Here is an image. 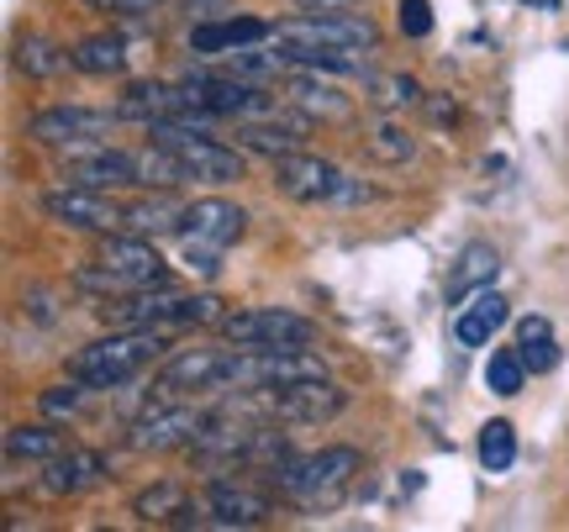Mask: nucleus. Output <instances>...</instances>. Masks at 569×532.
Returning a JSON list of instances; mask_svg holds the SVG:
<instances>
[{
	"mask_svg": "<svg viewBox=\"0 0 569 532\" xmlns=\"http://www.w3.org/2000/svg\"><path fill=\"white\" fill-rule=\"evenodd\" d=\"M274 42L284 48L290 69L348 74V69H365V53L380 42V27L369 17H353V11H306L296 21H280Z\"/></svg>",
	"mask_w": 569,
	"mask_h": 532,
	"instance_id": "obj_1",
	"label": "nucleus"
},
{
	"mask_svg": "<svg viewBox=\"0 0 569 532\" xmlns=\"http://www.w3.org/2000/svg\"><path fill=\"white\" fill-rule=\"evenodd\" d=\"M163 332L159 328H132V332H111L101 343H90L80 349L74 359V380H84L90 390H117L127 380H138L148 364H159L163 359Z\"/></svg>",
	"mask_w": 569,
	"mask_h": 532,
	"instance_id": "obj_2",
	"label": "nucleus"
},
{
	"mask_svg": "<svg viewBox=\"0 0 569 532\" xmlns=\"http://www.w3.org/2000/svg\"><path fill=\"white\" fill-rule=\"evenodd\" d=\"M106 317H117L122 328H206L222 322V301L217 295H180V290H132L127 301L106 307Z\"/></svg>",
	"mask_w": 569,
	"mask_h": 532,
	"instance_id": "obj_3",
	"label": "nucleus"
},
{
	"mask_svg": "<svg viewBox=\"0 0 569 532\" xmlns=\"http://www.w3.org/2000/svg\"><path fill=\"white\" fill-rule=\"evenodd\" d=\"M248 232V211L232 201H217V195H206V201H190L180 217V243H184V259L190 269H217L227 248L238 243Z\"/></svg>",
	"mask_w": 569,
	"mask_h": 532,
	"instance_id": "obj_4",
	"label": "nucleus"
},
{
	"mask_svg": "<svg viewBox=\"0 0 569 532\" xmlns=\"http://www.w3.org/2000/svg\"><path fill=\"white\" fill-rule=\"evenodd\" d=\"M148 132H153V143L169 148V153L180 159L190 180H211V184L243 180V169H248L243 153H238V148H227V143H217L201 122H159V127H148Z\"/></svg>",
	"mask_w": 569,
	"mask_h": 532,
	"instance_id": "obj_5",
	"label": "nucleus"
},
{
	"mask_svg": "<svg viewBox=\"0 0 569 532\" xmlns=\"http://www.w3.org/2000/svg\"><path fill=\"white\" fill-rule=\"evenodd\" d=\"M84 290H106V295H132V290H148V285H163V259L159 248L148 238H111V243L96 253V269L80 274Z\"/></svg>",
	"mask_w": 569,
	"mask_h": 532,
	"instance_id": "obj_6",
	"label": "nucleus"
},
{
	"mask_svg": "<svg viewBox=\"0 0 569 532\" xmlns=\"http://www.w3.org/2000/svg\"><path fill=\"white\" fill-rule=\"evenodd\" d=\"M274 190L301 205H343V201H369V190L359 180H348L338 164L311 159V153H280L274 159Z\"/></svg>",
	"mask_w": 569,
	"mask_h": 532,
	"instance_id": "obj_7",
	"label": "nucleus"
},
{
	"mask_svg": "<svg viewBox=\"0 0 569 532\" xmlns=\"http://www.w3.org/2000/svg\"><path fill=\"white\" fill-rule=\"evenodd\" d=\"M359 474V449H317V453H296L274 470V485L290 501H327L338 495Z\"/></svg>",
	"mask_w": 569,
	"mask_h": 532,
	"instance_id": "obj_8",
	"label": "nucleus"
},
{
	"mask_svg": "<svg viewBox=\"0 0 569 532\" xmlns=\"http://www.w3.org/2000/svg\"><path fill=\"white\" fill-rule=\"evenodd\" d=\"M243 401L264 422H332L348 406V395L338 385H327V374L322 380H296V385L280 390H243Z\"/></svg>",
	"mask_w": 569,
	"mask_h": 532,
	"instance_id": "obj_9",
	"label": "nucleus"
},
{
	"mask_svg": "<svg viewBox=\"0 0 569 532\" xmlns=\"http://www.w3.org/2000/svg\"><path fill=\"white\" fill-rule=\"evenodd\" d=\"M217 328H222V338L238 343V349H311V343H317V328L284 307L232 311V317H222Z\"/></svg>",
	"mask_w": 569,
	"mask_h": 532,
	"instance_id": "obj_10",
	"label": "nucleus"
},
{
	"mask_svg": "<svg viewBox=\"0 0 569 532\" xmlns=\"http://www.w3.org/2000/svg\"><path fill=\"white\" fill-rule=\"evenodd\" d=\"M180 90L201 122L206 117H238V122H248V117L269 111L264 90L253 80H238V74H190V80H180Z\"/></svg>",
	"mask_w": 569,
	"mask_h": 532,
	"instance_id": "obj_11",
	"label": "nucleus"
},
{
	"mask_svg": "<svg viewBox=\"0 0 569 532\" xmlns=\"http://www.w3.org/2000/svg\"><path fill=\"white\" fill-rule=\"evenodd\" d=\"M201 428H206V411H196L190 401H153V406L142 411L132 428H127V449H132V453L190 449Z\"/></svg>",
	"mask_w": 569,
	"mask_h": 532,
	"instance_id": "obj_12",
	"label": "nucleus"
},
{
	"mask_svg": "<svg viewBox=\"0 0 569 532\" xmlns=\"http://www.w3.org/2000/svg\"><path fill=\"white\" fill-rule=\"evenodd\" d=\"M232 385V353L222 349H184L159 369V401H184V395H211Z\"/></svg>",
	"mask_w": 569,
	"mask_h": 532,
	"instance_id": "obj_13",
	"label": "nucleus"
},
{
	"mask_svg": "<svg viewBox=\"0 0 569 532\" xmlns=\"http://www.w3.org/2000/svg\"><path fill=\"white\" fill-rule=\"evenodd\" d=\"M42 217L59 227H80V232H117L127 227V211L106 190H90V184H59L42 195Z\"/></svg>",
	"mask_w": 569,
	"mask_h": 532,
	"instance_id": "obj_14",
	"label": "nucleus"
},
{
	"mask_svg": "<svg viewBox=\"0 0 569 532\" xmlns=\"http://www.w3.org/2000/svg\"><path fill=\"white\" fill-rule=\"evenodd\" d=\"M111 111H90V106H48L32 117V138L48 148H74V143H101L106 132H111Z\"/></svg>",
	"mask_w": 569,
	"mask_h": 532,
	"instance_id": "obj_15",
	"label": "nucleus"
},
{
	"mask_svg": "<svg viewBox=\"0 0 569 532\" xmlns=\"http://www.w3.org/2000/svg\"><path fill=\"white\" fill-rule=\"evenodd\" d=\"M117 117L122 122H201L196 111H190V101H184L180 84H159V80H138L122 90V101H117Z\"/></svg>",
	"mask_w": 569,
	"mask_h": 532,
	"instance_id": "obj_16",
	"label": "nucleus"
},
{
	"mask_svg": "<svg viewBox=\"0 0 569 532\" xmlns=\"http://www.w3.org/2000/svg\"><path fill=\"white\" fill-rule=\"evenodd\" d=\"M201 522L211 528H264L269 522V495L238 480H211V491L201 495Z\"/></svg>",
	"mask_w": 569,
	"mask_h": 532,
	"instance_id": "obj_17",
	"label": "nucleus"
},
{
	"mask_svg": "<svg viewBox=\"0 0 569 532\" xmlns=\"http://www.w3.org/2000/svg\"><path fill=\"white\" fill-rule=\"evenodd\" d=\"M274 38V27L259 17H222V21H196L190 27V53L201 59H227V53H243L253 42Z\"/></svg>",
	"mask_w": 569,
	"mask_h": 532,
	"instance_id": "obj_18",
	"label": "nucleus"
},
{
	"mask_svg": "<svg viewBox=\"0 0 569 532\" xmlns=\"http://www.w3.org/2000/svg\"><path fill=\"white\" fill-rule=\"evenodd\" d=\"M63 184H90V190H117V184H142L138 153H117V148H96L63 169Z\"/></svg>",
	"mask_w": 569,
	"mask_h": 532,
	"instance_id": "obj_19",
	"label": "nucleus"
},
{
	"mask_svg": "<svg viewBox=\"0 0 569 532\" xmlns=\"http://www.w3.org/2000/svg\"><path fill=\"white\" fill-rule=\"evenodd\" d=\"M507 322V295H496V290H475L469 295V307L453 317V338L465 343V349H486L490 343V332Z\"/></svg>",
	"mask_w": 569,
	"mask_h": 532,
	"instance_id": "obj_20",
	"label": "nucleus"
},
{
	"mask_svg": "<svg viewBox=\"0 0 569 532\" xmlns=\"http://www.w3.org/2000/svg\"><path fill=\"white\" fill-rule=\"evenodd\" d=\"M106 474L101 464V453H90V449H63L59 459H48V474H42V485L53 495H80L90 491L96 480Z\"/></svg>",
	"mask_w": 569,
	"mask_h": 532,
	"instance_id": "obj_21",
	"label": "nucleus"
},
{
	"mask_svg": "<svg viewBox=\"0 0 569 532\" xmlns=\"http://www.w3.org/2000/svg\"><path fill=\"white\" fill-rule=\"evenodd\" d=\"M322 69H301L296 80L284 84V101H296V106H306L311 117H348V96L338 90V84H327V80H317Z\"/></svg>",
	"mask_w": 569,
	"mask_h": 532,
	"instance_id": "obj_22",
	"label": "nucleus"
},
{
	"mask_svg": "<svg viewBox=\"0 0 569 532\" xmlns=\"http://www.w3.org/2000/svg\"><path fill=\"white\" fill-rule=\"evenodd\" d=\"M496 269H501V259H496V248L469 243L465 253H459V264H453V274H448V301H459V295H475V290H486L490 280H496Z\"/></svg>",
	"mask_w": 569,
	"mask_h": 532,
	"instance_id": "obj_23",
	"label": "nucleus"
},
{
	"mask_svg": "<svg viewBox=\"0 0 569 532\" xmlns=\"http://www.w3.org/2000/svg\"><path fill=\"white\" fill-rule=\"evenodd\" d=\"M69 59H74L80 74H122L127 69V42L111 38V32H101V38L74 42V48H69Z\"/></svg>",
	"mask_w": 569,
	"mask_h": 532,
	"instance_id": "obj_24",
	"label": "nucleus"
},
{
	"mask_svg": "<svg viewBox=\"0 0 569 532\" xmlns=\"http://www.w3.org/2000/svg\"><path fill=\"white\" fill-rule=\"evenodd\" d=\"M517 353H522V364H528L532 374H549V369L559 364V343H553V328L543 317H528V322L517 328Z\"/></svg>",
	"mask_w": 569,
	"mask_h": 532,
	"instance_id": "obj_25",
	"label": "nucleus"
},
{
	"mask_svg": "<svg viewBox=\"0 0 569 532\" xmlns=\"http://www.w3.org/2000/svg\"><path fill=\"white\" fill-rule=\"evenodd\" d=\"M180 217H184V205H174V201H169V195H153V201L127 205V227H132L138 238H159V232H180Z\"/></svg>",
	"mask_w": 569,
	"mask_h": 532,
	"instance_id": "obj_26",
	"label": "nucleus"
},
{
	"mask_svg": "<svg viewBox=\"0 0 569 532\" xmlns=\"http://www.w3.org/2000/svg\"><path fill=\"white\" fill-rule=\"evenodd\" d=\"M184 512H190V495H184L180 485H169V480L132 501V516H142V522H174V528H180Z\"/></svg>",
	"mask_w": 569,
	"mask_h": 532,
	"instance_id": "obj_27",
	"label": "nucleus"
},
{
	"mask_svg": "<svg viewBox=\"0 0 569 532\" xmlns=\"http://www.w3.org/2000/svg\"><path fill=\"white\" fill-rule=\"evenodd\" d=\"M63 449H69V443H63V432H48V428H11L6 432V453H11V459L48 464V459H59Z\"/></svg>",
	"mask_w": 569,
	"mask_h": 532,
	"instance_id": "obj_28",
	"label": "nucleus"
},
{
	"mask_svg": "<svg viewBox=\"0 0 569 532\" xmlns=\"http://www.w3.org/2000/svg\"><path fill=\"white\" fill-rule=\"evenodd\" d=\"M511 459H517V432H511V422H486L480 428V464H486L490 474H507Z\"/></svg>",
	"mask_w": 569,
	"mask_h": 532,
	"instance_id": "obj_29",
	"label": "nucleus"
},
{
	"mask_svg": "<svg viewBox=\"0 0 569 532\" xmlns=\"http://www.w3.org/2000/svg\"><path fill=\"white\" fill-rule=\"evenodd\" d=\"M248 148H259V153H269V159H280V153H301L306 143V122L290 127V132H280V127H259V122H243V132H238Z\"/></svg>",
	"mask_w": 569,
	"mask_h": 532,
	"instance_id": "obj_30",
	"label": "nucleus"
},
{
	"mask_svg": "<svg viewBox=\"0 0 569 532\" xmlns=\"http://www.w3.org/2000/svg\"><path fill=\"white\" fill-rule=\"evenodd\" d=\"M522 380H528V364H522V353L517 349H496L486 364V385L496 390V395H517L522 390Z\"/></svg>",
	"mask_w": 569,
	"mask_h": 532,
	"instance_id": "obj_31",
	"label": "nucleus"
},
{
	"mask_svg": "<svg viewBox=\"0 0 569 532\" xmlns=\"http://www.w3.org/2000/svg\"><path fill=\"white\" fill-rule=\"evenodd\" d=\"M17 63L27 69V74H38V80H48V74H59L63 63H74L69 53H59L53 42H42V38H27L17 48Z\"/></svg>",
	"mask_w": 569,
	"mask_h": 532,
	"instance_id": "obj_32",
	"label": "nucleus"
},
{
	"mask_svg": "<svg viewBox=\"0 0 569 532\" xmlns=\"http://www.w3.org/2000/svg\"><path fill=\"white\" fill-rule=\"evenodd\" d=\"M422 96V84L411 80V74H386V80L369 84V101L380 106V111H401V106H417Z\"/></svg>",
	"mask_w": 569,
	"mask_h": 532,
	"instance_id": "obj_33",
	"label": "nucleus"
},
{
	"mask_svg": "<svg viewBox=\"0 0 569 532\" xmlns=\"http://www.w3.org/2000/svg\"><path fill=\"white\" fill-rule=\"evenodd\" d=\"M369 153L386 159V164H401V159H411V138L401 132V127H380V132L369 138Z\"/></svg>",
	"mask_w": 569,
	"mask_h": 532,
	"instance_id": "obj_34",
	"label": "nucleus"
},
{
	"mask_svg": "<svg viewBox=\"0 0 569 532\" xmlns=\"http://www.w3.org/2000/svg\"><path fill=\"white\" fill-rule=\"evenodd\" d=\"M396 27H401L407 38H427V32H432V6H427V0H401V6H396Z\"/></svg>",
	"mask_w": 569,
	"mask_h": 532,
	"instance_id": "obj_35",
	"label": "nucleus"
},
{
	"mask_svg": "<svg viewBox=\"0 0 569 532\" xmlns=\"http://www.w3.org/2000/svg\"><path fill=\"white\" fill-rule=\"evenodd\" d=\"M84 380H74V385H53V390H42V411L48 416H74L80 411V401H84Z\"/></svg>",
	"mask_w": 569,
	"mask_h": 532,
	"instance_id": "obj_36",
	"label": "nucleus"
},
{
	"mask_svg": "<svg viewBox=\"0 0 569 532\" xmlns=\"http://www.w3.org/2000/svg\"><path fill=\"white\" fill-rule=\"evenodd\" d=\"M90 11H117V17H148V11H159L163 0H84Z\"/></svg>",
	"mask_w": 569,
	"mask_h": 532,
	"instance_id": "obj_37",
	"label": "nucleus"
},
{
	"mask_svg": "<svg viewBox=\"0 0 569 532\" xmlns=\"http://www.w3.org/2000/svg\"><path fill=\"white\" fill-rule=\"evenodd\" d=\"M301 11H348V6H359V0H296Z\"/></svg>",
	"mask_w": 569,
	"mask_h": 532,
	"instance_id": "obj_38",
	"label": "nucleus"
},
{
	"mask_svg": "<svg viewBox=\"0 0 569 532\" xmlns=\"http://www.w3.org/2000/svg\"><path fill=\"white\" fill-rule=\"evenodd\" d=\"M522 6H532V11H553L559 0H522Z\"/></svg>",
	"mask_w": 569,
	"mask_h": 532,
	"instance_id": "obj_39",
	"label": "nucleus"
}]
</instances>
